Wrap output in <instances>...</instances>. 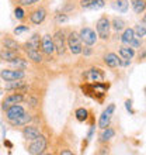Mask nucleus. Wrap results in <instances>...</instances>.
<instances>
[{"label": "nucleus", "mask_w": 146, "mask_h": 155, "mask_svg": "<svg viewBox=\"0 0 146 155\" xmlns=\"http://www.w3.org/2000/svg\"><path fill=\"white\" fill-rule=\"evenodd\" d=\"M96 31H97V38L103 41L110 40L111 37V24L110 18L107 16H101L96 23Z\"/></svg>", "instance_id": "1"}, {"label": "nucleus", "mask_w": 146, "mask_h": 155, "mask_svg": "<svg viewBox=\"0 0 146 155\" xmlns=\"http://www.w3.org/2000/svg\"><path fill=\"white\" fill-rule=\"evenodd\" d=\"M46 16H48V10L44 6H36V7L31 8L28 12V14H27V17L31 21V24H34V25L42 24L45 21V18H46Z\"/></svg>", "instance_id": "2"}, {"label": "nucleus", "mask_w": 146, "mask_h": 155, "mask_svg": "<svg viewBox=\"0 0 146 155\" xmlns=\"http://www.w3.org/2000/svg\"><path fill=\"white\" fill-rule=\"evenodd\" d=\"M66 45H68L70 54H73V55L81 54L83 42H81L80 37H79V34H77L76 31H70V33L68 34V37H66Z\"/></svg>", "instance_id": "3"}, {"label": "nucleus", "mask_w": 146, "mask_h": 155, "mask_svg": "<svg viewBox=\"0 0 146 155\" xmlns=\"http://www.w3.org/2000/svg\"><path fill=\"white\" fill-rule=\"evenodd\" d=\"M46 145H48V143H46V138H45L44 135H38V137H35L34 140H31V144L28 145V154L31 155H40V154H44L45 150H46Z\"/></svg>", "instance_id": "4"}, {"label": "nucleus", "mask_w": 146, "mask_h": 155, "mask_svg": "<svg viewBox=\"0 0 146 155\" xmlns=\"http://www.w3.org/2000/svg\"><path fill=\"white\" fill-rule=\"evenodd\" d=\"M53 47H55V52L62 57L66 52V34L63 30H58L56 33L52 35Z\"/></svg>", "instance_id": "5"}, {"label": "nucleus", "mask_w": 146, "mask_h": 155, "mask_svg": "<svg viewBox=\"0 0 146 155\" xmlns=\"http://www.w3.org/2000/svg\"><path fill=\"white\" fill-rule=\"evenodd\" d=\"M0 78L3 81H17V79H24L25 72L23 69H16V68H7V69H2L0 71Z\"/></svg>", "instance_id": "6"}, {"label": "nucleus", "mask_w": 146, "mask_h": 155, "mask_svg": "<svg viewBox=\"0 0 146 155\" xmlns=\"http://www.w3.org/2000/svg\"><path fill=\"white\" fill-rule=\"evenodd\" d=\"M41 52L46 55V57H52L53 52H55V47H53V41H52V35L51 34H45L41 37Z\"/></svg>", "instance_id": "7"}, {"label": "nucleus", "mask_w": 146, "mask_h": 155, "mask_svg": "<svg viewBox=\"0 0 146 155\" xmlns=\"http://www.w3.org/2000/svg\"><path fill=\"white\" fill-rule=\"evenodd\" d=\"M79 37H80L81 42H84V45H94L97 42V34L90 27H83L79 31Z\"/></svg>", "instance_id": "8"}, {"label": "nucleus", "mask_w": 146, "mask_h": 155, "mask_svg": "<svg viewBox=\"0 0 146 155\" xmlns=\"http://www.w3.org/2000/svg\"><path fill=\"white\" fill-rule=\"evenodd\" d=\"M114 111H115V104L111 103V104H108V107H107L106 110L101 113V116H100V118H98V127H100L101 130L110 126V123H111V117H113Z\"/></svg>", "instance_id": "9"}, {"label": "nucleus", "mask_w": 146, "mask_h": 155, "mask_svg": "<svg viewBox=\"0 0 146 155\" xmlns=\"http://www.w3.org/2000/svg\"><path fill=\"white\" fill-rule=\"evenodd\" d=\"M24 94L20 93V92H16V93H11V94H7L6 97L3 99V102H2V110H6V109H8L10 106H13V104H17V103H21L23 100H24Z\"/></svg>", "instance_id": "10"}, {"label": "nucleus", "mask_w": 146, "mask_h": 155, "mask_svg": "<svg viewBox=\"0 0 146 155\" xmlns=\"http://www.w3.org/2000/svg\"><path fill=\"white\" fill-rule=\"evenodd\" d=\"M83 78L86 81L96 83V82H103L104 81V72L100 68H90L83 74Z\"/></svg>", "instance_id": "11"}, {"label": "nucleus", "mask_w": 146, "mask_h": 155, "mask_svg": "<svg viewBox=\"0 0 146 155\" xmlns=\"http://www.w3.org/2000/svg\"><path fill=\"white\" fill-rule=\"evenodd\" d=\"M4 111H6V120L10 123V121H13V120L18 118L20 116L24 114L25 109L23 106H20V103H17V104H13V106H10L8 109H6Z\"/></svg>", "instance_id": "12"}, {"label": "nucleus", "mask_w": 146, "mask_h": 155, "mask_svg": "<svg viewBox=\"0 0 146 155\" xmlns=\"http://www.w3.org/2000/svg\"><path fill=\"white\" fill-rule=\"evenodd\" d=\"M0 48L2 49H10V51H17V52H20L21 51V44L18 41H16L14 38L11 37H3L0 40Z\"/></svg>", "instance_id": "13"}, {"label": "nucleus", "mask_w": 146, "mask_h": 155, "mask_svg": "<svg viewBox=\"0 0 146 155\" xmlns=\"http://www.w3.org/2000/svg\"><path fill=\"white\" fill-rule=\"evenodd\" d=\"M40 47H41V35L35 33L28 38V41H25L24 45H21V49L30 51V49H40Z\"/></svg>", "instance_id": "14"}, {"label": "nucleus", "mask_w": 146, "mask_h": 155, "mask_svg": "<svg viewBox=\"0 0 146 155\" xmlns=\"http://www.w3.org/2000/svg\"><path fill=\"white\" fill-rule=\"evenodd\" d=\"M6 90H16V92H24L28 89V85L24 79H17V81H8L4 86Z\"/></svg>", "instance_id": "15"}, {"label": "nucleus", "mask_w": 146, "mask_h": 155, "mask_svg": "<svg viewBox=\"0 0 146 155\" xmlns=\"http://www.w3.org/2000/svg\"><path fill=\"white\" fill-rule=\"evenodd\" d=\"M41 134L40 128L36 126H30V124H25L24 128H23V137H24L27 141H31V140H34L35 137H38V135Z\"/></svg>", "instance_id": "16"}, {"label": "nucleus", "mask_w": 146, "mask_h": 155, "mask_svg": "<svg viewBox=\"0 0 146 155\" xmlns=\"http://www.w3.org/2000/svg\"><path fill=\"white\" fill-rule=\"evenodd\" d=\"M103 61H104V64H106L108 68H118L119 66V57H118L117 54L114 52H108L104 55V58H103Z\"/></svg>", "instance_id": "17"}, {"label": "nucleus", "mask_w": 146, "mask_h": 155, "mask_svg": "<svg viewBox=\"0 0 146 155\" xmlns=\"http://www.w3.org/2000/svg\"><path fill=\"white\" fill-rule=\"evenodd\" d=\"M110 6L118 13H126L129 8V2L128 0H113L110 2Z\"/></svg>", "instance_id": "18"}, {"label": "nucleus", "mask_w": 146, "mask_h": 155, "mask_svg": "<svg viewBox=\"0 0 146 155\" xmlns=\"http://www.w3.org/2000/svg\"><path fill=\"white\" fill-rule=\"evenodd\" d=\"M25 54H27L30 61L34 62V64H41L44 61V54L41 52L40 49H30V51H25Z\"/></svg>", "instance_id": "19"}, {"label": "nucleus", "mask_w": 146, "mask_h": 155, "mask_svg": "<svg viewBox=\"0 0 146 155\" xmlns=\"http://www.w3.org/2000/svg\"><path fill=\"white\" fill-rule=\"evenodd\" d=\"M110 24H111V28H114V31H117V33H121L126 28V21L121 17H114L113 20L110 21Z\"/></svg>", "instance_id": "20"}, {"label": "nucleus", "mask_w": 146, "mask_h": 155, "mask_svg": "<svg viewBox=\"0 0 146 155\" xmlns=\"http://www.w3.org/2000/svg\"><path fill=\"white\" fill-rule=\"evenodd\" d=\"M31 120H33L31 114L25 111V113H24L23 116H20L18 118H16V120H13V121H10V124H11L13 127H23V126H25V124H28V123L31 121Z\"/></svg>", "instance_id": "21"}, {"label": "nucleus", "mask_w": 146, "mask_h": 155, "mask_svg": "<svg viewBox=\"0 0 146 155\" xmlns=\"http://www.w3.org/2000/svg\"><path fill=\"white\" fill-rule=\"evenodd\" d=\"M114 137H115V130L108 126V127H106V128H103L101 130V134H100L98 141H100V143H107V141H110V140H113Z\"/></svg>", "instance_id": "22"}, {"label": "nucleus", "mask_w": 146, "mask_h": 155, "mask_svg": "<svg viewBox=\"0 0 146 155\" xmlns=\"http://www.w3.org/2000/svg\"><path fill=\"white\" fill-rule=\"evenodd\" d=\"M8 64H10L11 66H14L16 69H23V71H24V69H27V68H28V61H27L24 57H21V55H18L17 58H14V59H13V61H10Z\"/></svg>", "instance_id": "23"}, {"label": "nucleus", "mask_w": 146, "mask_h": 155, "mask_svg": "<svg viewBox=\"0 0 146 155\" xmlns=\"http://www.w3.org/2000/svg\"><path fill=\"white\" fill-rule=\"evenodd\" d=\"M118 52H119V57H121L122 59H132V58L135 57V49L131 48L129 45H122V47H119Z\"/></svg>", "instance_id": "24"}, {"label": "nucleus", "mask_w": 146, "mask_h": 155, "mask_svg": "<svg viewBox=\"0 0 146 155\" xmlns=\"http://www.w3.org/2000/svg\"><path fill=\"white\" fill-rule=\"evenodd\" d=\"M131 7L136 14H143L146 10V0H131Z\"/></svg>", "instance_id": "25"}, {"label": "nucleus", "mask_w": 146, "mask_h": 155, "mask_svg": "<svg viewBox=\"0 0 146 155\" xmlns=\"http://www.w3.org/2000/svg\"><path fill=\"white\" fill-rule=\"evenodd\" d=\"M20 55V52L17 51H10V49H0V59L4 62H10L14 58H17Z\"/></svg>", "instance_id": "26"}, {"label": "nucleus", "mask_w": 146, "mask_h": 155, "mask_svg": "<svg viewBox=\"0 0 146 155\" xmlns=\"http://www.w3.org/2000/svg\"><path fill=\"white\" fill-rule=\"evenodd\" d=\"M146 18L145 16L142 17V23L141 24H138L136 27L134 28V33H135V37H138V38H145L146 37Z\"/></svg>", "instance_id": "27"}, {"label": "nucleus", "mask_w": 146, "mask_h": 155, "mask_svg": "<svg viewBox=\"0 0 146 155\" xmlns=\"http://www.w3.org/2000/svg\"><path fill=\"white\" fill-rule=\"evenodd\" d=\"M135 37V33H134V28H125L124 30V33H122V35L119 37V40H121V42L124 45H128L132 41V38Z\"/></svg>", "instance_id": "28"}, {"label": "nucleus", "mask_w": 146, "mask_h": 155, "mask_svg": "<svg viewBox=\"0 0 146 155\" xmlns=\"http://www.w3.org/2000/svg\"><path fill=\"white\" fill-rule=\"evenodd\" d=\"M107 4V0H89L87 10H100Z\"/></svg>", "instance_id": "29"}, {"label": "nucleus", "mask_w": 146, "mask_h": 155, "mask_svg": "<svg viewBox=\"0 0 146 155\" xmlns=\"http://www.w3.org/2000/svg\"><path fill=\"white\" fill-rule=\"evenodd\" d=\"M14 17H16L18 21H24L25 18H27V13H25L23 6H18V4H17L16 7H14Z\"/></svg>", "instance_id": "30"}, {"label": "nucleus", "mask_w": 146, "mask_h": 155, "mask_svg": "<svg viewBox=\"0 0 146 155\" xmlns=\"http://www.w3.org/2000/svg\"><path fill=\"white\" fill-rule=\"evenodd\" d=\"M75 116H76L77 121L83 123V121H86V120H87V116H89V111L86 110L84 107H79V109H77V110L75 111Z\"/></svg>", "instance_id": "31"}, {"label": "nucleus", "mask_w": 146, "mask_h": 155, "mask_svg": "<svg viewBox=\"0 0 146 155\" xmlns=\"http://www.w3.org/2000/svg\"><path fill=\"white\" fill-rule=\"evenodd\" d=\"M55 21H56L58 24H65V23L69 21V16L66 13H56L55 14Z\"/></svg>", "instance_id": "32"}, {"label": "nucleus", "mask_w": 146, "mask_h": 155, "mask_svg": "<svg viewBox=\"0 0 146 155\" xmlns=\"http://www.w3.org/2000/svg\"><path fill=\"white\" fill-rule=\"evenodd\" d=\"M41 0H17L16 3L18 4V6H23V7H31V6H34V4L40 3Z\"/></svg>", "instance_id": "33"}, {"label": "nucleus", "mask_w": 146, "mask_h": 155, "mask_svg": "<svg viewBox=\"0 0 146 155\" xmlns=\"http://www.w3.org/2000/svg\"><path fill=\"white\" fill-rule=\"evenodd\" d=\"M142 42H143L142 38L134 37V38H132V41H131V42H129L128 45H129L131 48H134V49H135V48H141V45H142Z\"/></svg>", "instance_id": "34"}, {"label": "nucleus", "mask_w": 146, "mask_h": 155, "mask_svg": "<svg viewBox=\"0 0 146 155\" xmlns=\"http://www.w3.org/2000/svg\"><path fill=\"white\" fill-rule=\"evenodd\" d=\"M27 31H30V27H28V25H17L13 33L16 34V35H21L23 33H27Z\"/></svg>", "instance_id": "35"}, {"label": "nucleus", "mask_w": 146, "mask_h": 155, "mask_svg": "<svg viewBox=\"0 0 146 155\" xmlns=\"http://www.w3.org/2000/svg\"><path fill=\"white\" fill-rule=\"evenodd\" d=\"M91 52H93V51H91V45H86V47L81 48V54H83L84 57H90Z\"/></svg>", "instance_id": "36"}, {"label": "nucleus", "mask_w": 146, "mask_h": 155, "mask_svg": "<svg viewBox=\"0 0 146 155\" xmlns=\"http://www.w3.org/2000/svg\"><path fill=\"white\" fill-rule=\"evenodd\" d=\"M125 107H126V110L128 111H131L132 114H134L135 111H134V109H132V100H126L125 102Z\"/></svg>", "instance_id": "37"}, {"label": "nucleus", "mask_w": 146, "mask_h": 155, "mask_svg": "<svg viewBox=\"0 0 146 155\" xmlns=\"http://www.w3.org/2000/svg\"><path fill=\"white\" fill-rule=\"evenodd\" d=\"M61 154H62V155H72L73 152H72V151H69V150H62Z\"/></svg>", "instance_id": "38"}, {"label": "nucleus", "mask_w": 146, "mask_h": 155, "mask_svg": "<svg viewBox=\"0 0 146 155\" xmlns=\"http://www.w3.org/2000/svg\"><path fill=\"white\" fill-rule=\"evenodd\" d=\"M139 59H141V61H143V59H145V49H142V54L139 55Z\"/></svg>", "instance_id": "39"}, {"label": "nucleus", "mask_w": 146, "mask_h": 155, "mask_svg": "<svg viewBox=\"0 0 146 155\" xmlns=\"http://www.w3.org/2000/svg\"><path fill=\"white\" fill-rule=\"evenodd\" d=\"M98 154H108V150H106V148H101V151H98Z\"/></svg>", "instance_id": "40"}, {"label": "nucleus", "mask_w": 146, "mask_h": 155, "mask_svg": "<svg viewBox=\"0 0 146 155\" xmlns=\"http://www.w3.org/2000/svg\"><path fill=\"white\" fill-rule=\"evenodd\" d=\"M4 145H7V147H10V148H11V144L8 143V141H4Z\"/></svg>", "instance_id": "41"}, {"label": "nucleus", "mask_w": 146, "mask_h": 155, "mask_svg": "<svg viewBox=\"0 0 146 155\" xmlns=\"http://www.w3.org/2000/svg\"><path fill=\"white\" fill-rule=\"evenodd\" d=\"M0 94H2V89H0Z\"/></svg>", "instance_id": "42"}, {"label": "nucleus", "mask_w": 146, "mask_h": 155, "mask_svg": "<svg viewBox=\"0 0 146 155\" xmlns=\"http://www.w3.org/2000/svg\"><path fill=\"white\" fill-rule=\"evenodd\" d=\"M13 2H17V0H13Z\"/></svg>", "instance_id": "43"}]
</instances>
